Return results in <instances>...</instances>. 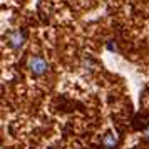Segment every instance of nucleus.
Returning a JSON list of instances; mask_svg holds the SVG:
<instances>
[{"mask_svg":"<svg viewBox=\"0 0 149 149\" xmlns=\"http://www.w3.org/2000/svg\"><path fill=\"white\" fill-rule=\"evenodd\" d=\"M27 67L34 75H44L49 70V64L40 55H32L27 62Z\"/></svg>","mask_w":149,"mask_h":149,"instance_id":"1","label":"nucleus"},{"mask_svg":"<svg viewBox=\"0 0 149 149\" xmlns=\"http://www.w3.org/2000/svg\"><path fill=\"white\" fill-rule=\"evenodd\" d=\"M7 42H8V45H10L12 49H20L22 45H24V42H25V32L20 30V29L8 32Z\"/></svg>","mask_w":149,"mask_h":149,"instance_id":"2","label":"nucleus"},{"mask_svg":"<svg viewBox=\"0 0 149 149\" xmlns=\"http://www.w3.org/2000/svg\"><path fill=\"white\" fill-rule=\"evenodd\" d=\"M116 144H117V137H116V134H112V132H107V134L102 137V146L106 149L116 148Z\"/></svg>","mask_w":149,"mask_h":149,"instance_id":"3","label":"nucleus"},{"mask_svg":"<svg viewBox=\"0 0 149 149\" xmlns=\"http://www.w3.org/2000/svg\"><path fill=\"white\" fill-rule=\"evenodd\" d=\"M144 139H146V141L149 142V129H148V131H146V134H144Z\"/></svg>","mask_w":149,"mask_h":149,"instance_id":"4","label":"nucleus"}]
</instances>
